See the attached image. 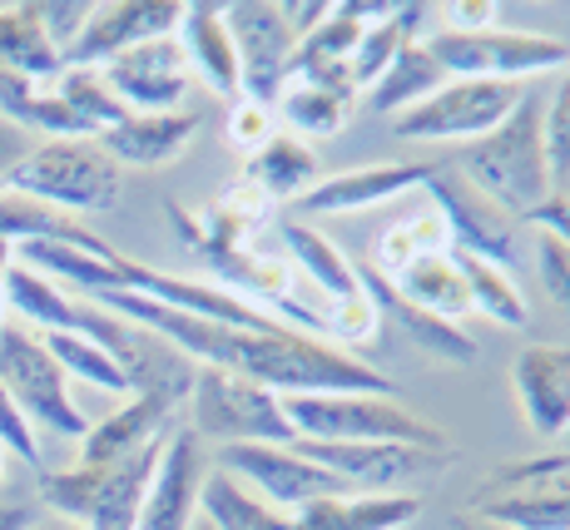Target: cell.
I'll return each mask as SVG.
<instances>
[{"label":"cell","instance_id":"1","mask_svg":"<svg viewBox=\"0 0 570 530\" xmlns=\"http://www.w3.org/2000/svg\"><path fill=\"white\" fill-rule=\"evenodd\" d=\"M238 377H254L273 396H317V392H397V382L382 377L357 352H343L337 342L298 333L278 323L268 333H244L238 342Z\"/></svg>","mask_w":570,"mask_h":530},{"label":"cell","instance_id":"2","mask_svg":"<svg viewBox=\"0 0 570 530\" xmlns=\"http://www.w3.org/2000/svg\"><path fill=\"white\" fill-rule=\"evenodd\" d=\"M293 441H357V446H422L452 451L446 426L402 402L397 392H317L283 396Z\"/></svg>","mask_w":570,"mask_h":530},{"label":"cell","instance_id":"3","mask_svg":"<svg viewBox=\"0 0 570 530\" xmlns=\"http://www.w3.org/2000/svg\"><path fill=\"white\" fill-rule=\"evenodd\" d=\"M456 169L466 174L487 198H497L511 218H531L546 198L556 194V174L546 159V135H541V105L525 90V99L501 119L491 135L471 139L456 154Z\"/></svg>","mask_w":570,"mask_h":530},{"label":"cell","instance_id":"4","mask_svg":"<svg viewBox=\"0 0 570 530\" xmlns=\"http://www.w3.org/2000/svg\"><path fill=\"white\" fill-rule=\"evenodd\" d=\"M169 436V432H164ZM159 446L135 451L125 461H105V467H65L40 477V506L55 511L60 521H75L85 530H135L139 526V506H145L149 477H155Z\"/></svg>","mask_w":570,"mask_h":530},{"label":"cell","instance_id":"5","mask_svg":"<svg viewBox=\"0 0 570 530\" xmlns=\"http://www.w3.org/2000/svg\"><path fill=\"white\" fill-rule=\"evenodd\" d=\"M10 189L75 218L109 214L125 194V169L109 159L100 139H36V149L10 174Z\"/></svg>","mask_w":570,"mask_h":530},{"label":"cell","instance_id":"6","mask_svg":"<svg viewBox=\"0 0 570 530\" xmlns=\"http://www.w3.org/2000/svg\"><path fill=\"white\" fill-rule=\"evenodd\" d=\"M184 422H189L194 436L214 441V446H283V441H293L283 396H273L254 377H238V372L224 367L194 372Z\"/></svg>","mask_w":570,"mask_h":530},{"label":"cell","instance_id":"7","mask_svg":"<svg viewBox=\"0 0 570 530\" xmlns=\"http://www.w3.org/2000/svg\"><path fill=\"white\" fill-rule=\"evenodd\" d=\"M432 60L446 70V80H507L525 85L531 75L566 70L570 46L561 36H541V30H511V26H487V30H432L422 40Z\"/></svg>","mask_w":570,"mask_h":530},{"label":"cell","instance_id":"8","mask_svg":"<svg viewBox=\"0 0 570 530\" xmlns=\"http://www.w3.org/2000/svg\"><path fill=\"white\" fill-rule=\"evenodd\" d=\"M0 386L10 392V402L30 416V426H46L55 436L80 441L90 432V412L70 396V377L60 372V362L50 357V347L40 342L36 327L26 323H0Z\"/></svg>","mask_w":570,"mask_h":530},{"label":"cell","instance_id":"9","mask_svg":"<svg viewBox=\"0 0 570 530\" xmlns=\"http://www.w3.org/2000/svg\"><path fill=\"white\" fill-rule=\"evenodd\" d=\"M525 99V85L507 80H446L422 105L402 109L392 119L397 139H422V145H471V139L491 135L501 119Z\"/></svg>","mask_w":570,"mask_h":530},{"label":"cell","instance_id":"10","mask_svg":"<svg viewBox=\"0 0 570 530\" xmlns=\"http://www.w3.org/2000/svg\"><path fill=\"white\" fill-rule=\"evenodd\" d=\"M426 198H432L436 214L446 218V234H452V243L462 253L491 258V263H501V268H511V263L521 258V218H511L497 198L481 194L452 159L432 164Z\"/></svg>","mask_w":570,"mask_h":530},{"label":"cell","instance_id":"11","mask_svg":"<svg viewBox=\"0 0 570 530\" xmlns=\"http://www.w3.org/2000/svg\"><path fill=\"white\" fill-rule=\"evenodd\" d=\"M224 26L234 36L238 80H244L238 99H254V105L273 109L278 90L288 85L293 50H298V36H293L283 6L278 0H234V6H224Z\"/></svg>","mask_w":570,"mask_h":530},{"label":"cell","instance_id":"12","mask_svg":"<svg viewBox=\"0 0 570 530\" xmlns=\"http://www.w3.org/2000/svg\"><path fill=\"white\" fill-rule=\"evenodd\" d=\"M214 457V467H224L228 477H238L254 495L288 516H298L313 501H327V495H347V485L327 467L303 457L293 441H283V446H218Z\"/></svg>","mask_w":570,"mask_h":530},{"label":"cell","instance_id":"13","mask_svg":"<svg viewBox=\"0 0 570 530\" xmlns=\"http://www.w3.org/2000/svg\"><path fill=\"white\" fill-rule=\"evenodd\" d=\"M293 446L333 471L347 491H407L452 467V451L422 446H357V441H293Z\"/></svg>","mask_w":570,"mask_h":530},{"label":"cell","instance_id":"14","mask_svg":"<svg viewBox=\"0 0 570 530\" xmlns=\"http://www.w3.org/2000/svg\"><path fill=\"white\" fill-rule=\"evenodd\" d=\"M100 75L129 115H169V109H184V99L194 90L189 55L174 36L145 40V46L115 55L109 65H100Z\"/></svg>","mask_w":570,"mask_h":530},{"label":"cell","instance_id":"15","mask_svg":"<svg viewBox=\"0 0 570 530\" xmlns=\"http://www.w3.org/2000/svg\"><path fill=\"white\" fill-rule=\"evenodd\" d=\"M119 288L155 297V303L179 307V313H194L204 323L238 327V333H268V327H278V317L263 313L258 303H248L244 293L224 288V283H199V278H184V273L149 268V263H135V258H119Z\"/></svg>","mask_w":570,"mask_h":530},{"label":"cell","instance_id":"16","mask_svg":"<svg viewBox=\"0 0 570 530\" xmlns=\"http://www.w3.org/2000/svg\"><path fill=\"white\" fill-rule=\"evenodd\" d=\"M208 477V451L204 441L189 432V422H174L159 446L155 477H149L145 506H139L135 530H189L199 521V491Z\"/></svg>","mask_w":570,"mask_h":530},{"label":"cell","instance_id":"17","mask_svg":"<svg viewBox=\"0 0 570 530\" xmlns=\"http://www.w3.org/2000/svg\"><path fill=\"white\" fill-rule=\"evenodd\" d=\"M184 20V0H105L90 10L85 30L75 36V46L65 50V65L75 70H100L115 55L145 46V40L174 36Z\"/></svg>","mask_w":570,"mask_h":530},{"label":"cell","instance_id":"18","mask_svg":"<svg viewBox=\"0 0 570 530\" xmlns=\"http://www.w3.org/2000/svg\"><path fill=\"white\" fill-rule=\"evenodd\" d=\"M511 392L535 436H570V347L566 342H525L511 357Z\"/></svg>","mask_w":570,"mask_h":530},{"label":"cell","instance_id":"19","mask_svg":"<svg viewBox=\"0 0 570 530\" xmlns=\"http://www.w3.org/2000/svg\"><path fill=\"white\" fill-rule=\"evenodd\" d=\"M436 159H402V164H363V169H343L317 179L298 198V214H363V208L392 204V198L426 189Z\"/></svg>","mask_w":570,"mask_h":530},{"label":"cell","instance_id":"20","mask_svg":"<svg viewBox=\"0 0 570 530\" xmlns=\"http://www.w3.org/2000/svg\"><path fill=\"white\" fill-rule=\"evenodd\" d=\"M199 109H169V115H125L115 129H105L100 145L119 169H164L174 164L199 135Z\"/></svg>","mask_w":570,"mask_h":530},{"label":"cell","instance_id":"21","mask_svg":"<svg viewBox=\"0 0 570 530\" xmlns=\"http://www.w3.org/2000/svg\"><path fill=\"white\" fill-rule=\"evenodd\" d=\"M179 416L184 412L174 402H164V396H125L119 412L90 422V432L80 436V467H105V461H125L135 451L155 446Z\"/></svg>","mask_w":570,"mask_h":530},{"label":"cell","instance_id":"22","mask_svg":"<svg viewBox=\"0 0 570 530\" xmlns=\"http://www.w3.org/2000/svg\"><path fill=\"white\" fill-rule=\"evenodd\" d=\"M357 278H363V293L372 297V307H377V317H387L397 333H407L422 352H432V357L442 362H476V337L466 333V327L456 323H442V317L422 313V307H412L407 297L397 293V283L387 278V273H377L372 263H357Z\"/></svg>","mask_w":570,"mask_h":530},{"label":"cell","instance_id":"23","mask_svg":"<svg viewBox=\"0 0 570 530\" xmlns=\"http://www.w3.org/2000/svg\"><path fill=\"white\" fill-rule=\"evenodd\" d=\"M422 516L416 491H347L313 501L293 516V530H407Z\"/></svg>","mask_w":570,"mask_h":530},{"label":"cell","instance_id":"24","mask_svg":"<svg viewBox=\"0 0 570 530\" xmlns=\"http://www.w3.org/2000/svg\"><path fill=\"white\" fill-rule=\"evenodd\" d=\"M174 40L189 55V70L204 75L208 90L238 99L244 80H238V55H234V36L224 26V6L214 0H184V20L174 30Z\"/></svg>","mask_w":570,"mask_h":530},{"label":"cell","instance_id":"25","mask_svg":"<svg viewBox=\"0 0 570 530\" xmlns=\"http://www.w3.org/2000/svg\"><path fill=\"white\" fill-rule=\"evenodd\" d=\"M0 243L6 248H26V243H65V248L85 253H115V243H105L85 218L60 214V208L40 204L30 194L0 189Z\"/></svg>","mask_w":570,"mask_h":530},{"label":"cell","instance_id":"26","mask_svg":"<svg viewBox=\"0 0 570 530\" xmlns=\"http://www.w3.org/2000/svg\"><path fill=\"white\" fill-rule=\"evenodd\" d=\"M278 238L288 248V263L313 283L323 297H333V307L363 297V278H357V258H347L327 234H317L303 218H278Z\"/></svg>","mask_w":570,"mask_h":530},{"label":"cell","instance_id":"27","mask_svg":"<svg viewBox=\"0 0 570 530\" xmlns=\"http://www.w3.org/2000/svg\"><path fill=\"white\" fill-rule=\"evenodd\" d=\"M248 189H258L268 204H298L323 174H317V154L288 129H273V139L244 159Z\"/></svg>","mask_w":570,"mask_h":530},{"label":"cell","instance_id":"28","mask_svg":"<svg viewBox=\"0 0 570 530\" xmlns=\"http://www.w3.org/2000/svg\"><path fill=\"white\" fill-rule=\"evenodd\" d=\"M466 511L507 530H570V477L517 485V491L471 501Z\"/></svg>","mask_w":570,"mask_h":530},{"label":"cell","instance_id":"29","mask_svg":"<svg viewBox=\"0 0 570 530\" xmlns=\"http://www.w3.org/2000/svg\"><path fill=\"white\" fill-rule=\"evenodd\" d=\"M392 283H397V293L407 297L412 307H422V313L442 317V323H456L462 327L471 317V293H466V278L462 268H456L452 253H422V258H412L402 273H392Z\"/></svg>","mask_w":570,"mask_h":530},{"label":"cell","instance_id":"30","mask_svg":"<svg viewBox=\"0 0 570 530\" xmlns=\"http://www.w3.org/2000/svg\"><path fill=\"white\" fill-rule=\"evenodd\" d=\"M273 105H278L288 135L327 139V135H337V129L353 119L357 90H347V85H323V80H288Z\"/></svg>","mask_w":570,"mask_h":530},{"label":"cell","instance_id":"31","mask_svg":"<svg viewBox=\"0 0 570 530\" xmlns=\"http://www.w3.org/2000/svg\"><path fill=\"white\" fill-rule=\"evenodd\" d=\"M199 516L214 530H293V516L254 495L238 477L224 467H208L204 491H199Z\"/></svg>","mask_w":570,"mask_h":530},{"label":"cell","instance_id":"32","mask_svg":"<svg viewBox=\"0 0 570 530\" xmlns=\"http://www.w3.org/2000/svg\"><path fill=\"white\" fill-rule=\"evenodd\" d=\"M0 65L36 85H50L65 70L60 50L46 36L36 16V0H20V6H0Z\"/></svg>","mask_w":570,"mask_h":530},{"label":"cell","instance_id":"33","mask_svg":"<svg viewBox=\"0 0 570 530\" xmlns=\"http://www.w3.org/2000/svg\"><path fill=\"white\" fill-rule=\"evenodd\" d=\"M422 16H426V6H387V16L363 26V40H357L353 60H347V75H353L357 95H367L372 85L387 75V65L397 60L412 40H422Z\"/></svg>","mask_w":570,"mask_h":530},{"label":"cell","instance_id":"34","mask_svg":"<svg viewBox=\"0 0 570 530\" xmlns=\"http://www.w3.org/2000/svg\"><path fill=\"white\" fill-rule=\"evenodd\" d=\"M452 258L466 278L471 313L491 317V323H501V327L531 323V303H525L521 283L511 278V268H501V263H491V258H476V253H462V248H452Z\"/></svg>","mask_w":570,"mask_h":530},{"label":"cell","instance_id":"35","mask_svg":"<svg viewBox=\"0 0 570 530\" xmlns=\"http://www.w3.org/2000/svg\"><path fill=\"white\" fill-rule=\"evenodd\" d=\"M446 85V70L432 60V50L422 46V40H412L407 50L397 55V60L387 65V75H382L377 85L363 95L377 115H387V119H397L402 109H412V105H422L426 95H436Z\"/></svg>","mask_w":570,"mask_h":530},{"label":"cell","instance_id":"36","mask_svg":"<svg viewBox=\"0 0 570 530\" xmlns=\"http://www.w3.org/2000/svg\"><path fill=\"white\" fill-rule=\"evenodd\" d=\"M50 90L65 99V109L80 119V129L90 139H100L105 129H115L119 119L129 115V109L115 99V90L105 85L100 70H75V65H65V70L50 80Z\"/></svg>","mask_w":570,"mask_h":530},{"label":"cell","instance_id":"37","mask_svg":"<svg viewBox=\"0 0 570 530\" xmlns=\"http://www.w3.org/2000/svg\"><path fill=\"white\" fill-rule=\"evenodd\" d=\"M40 342H46L50 357L60 362L65 377H80V382L100 386V392L129 396V377L119 372V362L109 357L105 347H95L90 337H80V333H40Z\"/></svg>","mask_w":570,"mask_h":530},{"label":"cell","instance_id":"38","mask_svg":"<svg viewBox=\"0 0 570 530\" xmlns=\"http://www.w3.org/2000/svg\"><path fill=\"white\" fill-rule=\"evenodd\" d=\"M541 135H546V159H551V174H556V189L570 179V65L556 85L551 105L541 115Z\"/></svg>","mask_w":570,"mask_h":530},{"label":"cell","instance_id":"39","mask_svg":"<svg viewBox=\"0 0 570 530\" xmlns=\"http://www.w3.org/2000/svg\"><path fill=\"white\" fill-rule=\"evenodd\" d=\"M0 451L26 461L30 471H40V436H36V426H30V416L10 402L6 386H0Z\"/></svg>","mask_w":570,"mask_h":530},{"label":"cell","instance_id":"40","mask_svg":"<svg viewBox=\"0 0 570 530\" xmlns=\"http://www.w3.org/2000/svg\"><path fill=\"white\" fill-rule=\"evenodd\" d=\"M273 139V109L268 105H254V99H234V109H228V145L238 154H254Z\"/></svg>","mask_w":570,"mask_h":530},{"label":"cell","instance_id":"41","mask_svg":"<svg viewBox=\"0 0 570 530\" xmlns=\"http://www.w3.org/2000/svg\"><path fill=\"white\" fill-rule=\"evenodd\" d=\"M90 0H36V16H40V26H46V36L55 40V50H60V60H65V50L75 46V36L85 30V20H90Z\"/></svg>","mask_w":570,"mask_h":530},{"label":"cell","instance_id":"42","mask_svg":"<svg viewBox=\"0 0 570 530\" xmlns=\"http://www.w3.org/2000/svg\"><path fill=\"white\" fill-rule=\"evenodd\" d=\"M535 263H541L546 293L556 297V307L570 313V243L551 238V234H535Z\"/></svg>","mask_w":570,"mask_h":530},{"label":"cell","instance_id":"43","mask_svg":"<svg viewBox=\"0 0 570 530\" xmlns=\"http://www.w3.org/2000/svg\"><path fill=\"white\" fill-rule=\"evenodd\" d=\"M30 149H36V135H26L20 125L0 119V189H10V174H16V164L26 159Z\"/></svg>","mask_w":570,"mask_h":530},{"label":"cell","instance_id":"44","mask_svg":"<svg viewBox=\"0 0 570 530\" xmlns=\"http://www.w3.org/2000/svg\"><path fill=\"white\" fill-rule=\"evenodd\" d=\"M525 224H535V234H551V238L570 243V194H566V189H556L541 208H535L531 218H525Z\"/></svg>","mask_w":570,"mask_h":530},{"label":"cell","instance_id":"45","mask_svg":"<svg viewBox=\"0 0 570 530\" xmlns=\"http://www.w3.org/2000/svg\"><path fill=\"white\" fill-rule=\"evenodd\" d=\"M446 16V30H487L497 26V6H487V0H466V6H442Z\"/></svg>","mask_w":570,"mask_h":530},{"label":"cell","instance_id":"46","mask_svg":"<svg viewBox=\"0 0 570 530\" xmlns=\"http://www.w3.org/2000/svg\"><path fill=\"white\" fill-rule=\"evenodd\" d=\"M278 6H283V16H288V26H293V36H298V40L308 36L327 10H333V6H323V0H308V6H298V0H278Z\"/></svg>","mask_w":570,"mask_h":530},{"label":"cell","instance_id":"47","mask_svg":"<svg viewBox=\"0 0 570 530\" xmlns=\"http://www.w3.org/2000/svg\"><path fill=\"white\" fill-rule=\"evenodd\" d=\"M40 521L36 501H20V495H0V530H30Z\"/></svg>","mask_w":570,"mask_h":530},{"label":"cell","instance_id":"48","mask_svg":"<svg viewBox=\"0 0 570 530\" xmlns=\"http://www.w3.org/2000/svg\"><path fill=\"white\" fill-rule=\"evenodd\" d=\"M452 530H507V526H491V521H481V516H471V511H456Z\"/></svg>","mask_w":570,"mask_h":530},{"label":"cell","instance_id":"49","mask_svg":"<svg viewBox=\"0 0 570 530\" xmlns=\"http://www.w3.org/2000/svg\"><path fill=\"white\" fill-rule=\"evenodd\" d=\"M30 530H85V526H75V521H60V516H50V521H36Z\"/></svg>","mask_w":570,"mask_h":530},{"label":"cell","instance_id":"50","mask_svg":"<svg viewBox=\"0 0 570 530\" xmlns=\"http://www.w3.org/2000/svg\"><path fill=\"white\" fill-rule=\"evenodd\" d=\"M6 268H10V248L0 243V307H6Z\"/></svg>","mask_w":570,"mask_h":530},{"label":"cell","instance_id":"51","mask_svg":"<svg viewBox=\"0 0 570 530\" xmlns=\"http://www.w3.org/2000/svg\"><path fill=\"white\" fill-rule=\"evenodd\" d=\"M189 530H214V526H208V521H204V516H199V521H194Z\"/></svg>","mask_w":570,"mask_h":530},{"label":"cell","instance_id":"52","mask_svg":"<svg viewBox=\"0 0 570 530\" xmlns=\"http://www.w3.org/2000/svg\"><path fill=\"white\" fill-rule=\"evenodd\" d=\"M0 485H6V451H0Z\"/></svg>","mask_w":570,"mask_h":530}]
</instances>
